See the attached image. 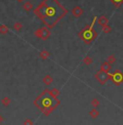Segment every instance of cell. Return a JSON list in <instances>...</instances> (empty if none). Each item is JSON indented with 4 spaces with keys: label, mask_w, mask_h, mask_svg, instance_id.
Returning a JSON list of instances; mask_svg holds the SVG:
<instances>
[{
    "label": "cell",
    "mask_w": 123,
    "mask_h": 125,
    "mask_svg": "<svg viewBox=\"0 0 123 125\" xmlns=\"http://www.w3.org/2000/svg\"><path fill=\"white\" fill-rule=\"evenodd\" d=\"M72 14H73L74 18H79V16H82V15L84 14V10H83V8H81L79 6L74 7V8L72 9Z\"/></svg>",
    "instance_id": "obj_7"
},
{
    "label": "cell",
    "mask_w": 123,
    "mask_h": 125,
    "mask_svg": "<svg viewBox=\"0 0 123 125\" xmlns=\"http://www.w3.org/2000/svg\"><path fill=\"white\" fill-rule=\"evenodd\" d=\"M34 34H35V36L37 38H39V39L47 40L48 38L50 37V35H51V31H50V28H48L47 26H43V27L36 30Z\"/></svg>",
    "instance_id": "obj_4"
},
{
    "label": "cell",
    "mask_w": 123,
    "mask_h": 125,
    "mask_svg": "<svg viewBox=\"0 0 123 125\" xmlns=\"http://www.w3.org/2000/svg\"><path fill=\"white\" fill-rule=\"evenodd\" d=\"M43 82H44V84L46 86H50L52 83H54V78H52L50 75H45L44 78H43Z\"/></svg>",
    "instance_id": "obj_13"
},
{
    "label": "cell",
    "mask_w": 123,
    "mask_h": 125,
    "mask_svg": "<svg viewBox=\"0 0 123 125\" xmlns=\"http://www.w3.org/2000/svg\"><path fill=\"white\" fill-rule=\"evenodd\" d=\"M111 69H112L111 68V64H109L107 61L102 62V63H101V65H100V71L106 72V73H110Z\"/></svg>",
    "instance_id": "obj_9"
},
{
    "label": "cell",
    "mask_w": 123,
    "mask_h": 125,
    "mask_svg": "<svg viewBox=\"0 0 123 125\" xmlns=\"http://www.w3.org/2000/svg\"><path fill=\"white\" fill-rule=\"evenodd\" d=\"M99 104H100V101L97 99V98H94V99L90 101V105L93 108H98L99 107Z\"/></svg>",
    "instance_id": "obj_21"
},
{
    "label": "cell",
    "mask_w": 123,
    "mask_h": 125,
    "mask_svg": "<svg viewBox=\"0 0 123 125\" xmlns=\"http://www.w3.org/2000/svg\"><path fill=\"white\" fill-rule=\"evenodd\" d=\"M109 80L112 82L114 85L119 86L123 83V73L120 70H117L113 73H109Z\"/></svg>",
    "instance_id": "obj_5"
},
{
    "label": "cell",
    "mask_w": 123,
    "mask_h": 125,
    "mask_svg": "<svg viewBox=\"0 0 123 125\" xmlns=\"http://www.w3.org/2000/svg\"><path fill=\"white\" fill-rule=\"evenodd\" d=\"M3 121H4L3 116H2V115H1V114H0V124H1V123H2V122H3Z\"/></svg>",
    "instance_id": "obj_24"
},
{
    "label": "cell",
    "mask_w": 123,
    "mask_h": 125,
    "mask_svg": "<svg viewBox=\"0 0 123 125\" xmlns=\"http://www.w3.org/2000/svg\"><path fill=\"white\" fill-rule=\"evenodd\" d=\"M16 1H18V2H24L25 0H16Z\"/></svg>",
    "instance_id": "obj_25"
},
{
    "label": "cell",
    "mask_w": 123,
    "mask_h": 125,
    "mask_svg": "<svg viewBox=\"0 0 123 125\" xmlns=\"http://www.w3.org/2000/svg\"><path fill=\"white\" fill-rule=\"evenodd\" d=\"M23 9L25 12H30L34 10V7H33V3L31 1H24L23 3Z\"/></svg>",
    "instance_id": "obj_11"
},
{
    "label": "cell",
    "mask_w": 123,
    "mask_h": 125,
    "mask_svg": "<svg viewBox=\"0 0 123 125\" xmlns=\"http://www.w3.org/2000/svg\"><path fill=\"white\" fill-rule=\"evenodd\" d=\"M97 21V16H94L93 21L89 25H86L81 32H78V37L79 39H82L86 45H89L96 38L98 37V33L94 30V26H95V23Z\"/></svg>",
    "instance_id": "obj_3"
},
{
    "label": "cell",
    "mask_w": 123,
    "mask_h": 125,
    "mask_svg": "<svg viewBox=\"0 0 123 125\" xmlns=\"http://www.w3.org/2000/svg\"><path fill=\"white\" fill-rule=\"evenodd\" d=\"M110 2L115 7V8H120L123 4V0H109Z\"/></svg>",
    "instance_id": "obj_17"
},
{
    "label": "cell",
    "mask_w": 123,
    "mask_h": 125,
    "mask_svg": "<svg viewBox=\"0 0 123 125\" xmlns=\"http://www.w3.org/2000/svg\"><path fill=\"white\" fill-rule=\"evenodd\" d=\"M23 125H34V122L31 119H26L25 121L23 122Z\"/></svg>",
    "instance_id": "obj_23"
},
{
    "label": "cell",
    "mask_w": 123,
    "mask_h": 125,
    "mask_svg": "<svg viewBox=\"0 0 123 125\" xmlns=\"http://www.w3.org/2000/svg\"><path fill=\"white\" fill-rule=\"evenodd\" d=\"M108 22H109V18L106 16V15H100L99 19H98V24H99L101 27L105 26V25H107Z\"/></svg>",
    "instance_id": "obj_10"
},
{
    "label": "cell",
    "mask_w": 123,
    "mask_h": 125,
    "mask_svg": "<svg viewBox=\"0 0 123 125\" xmlns=\"http://www.w3.org/2000/svg\"><path fill=\"white\" fill-rule=\"evenodd\" d=\"M34 104L44 113L46 116L50 115L54 112V110H56V108L60 104L59 99H54L52 97H50V95L48 94V89H45L34 100Z\"/></svg>",
    "instance_id": "obj_2"
},
{
    "label": "cell",
    "mask_w": 123,
    "mask_h": 125,
    "mask_svg": "<svg viewBox=\"0 0 123 125\" xmlns=\"http://www.w3.org/2000/svg\"><path fill=\"white\" fill-rule=\"evenodd\" d=\"M83 63L86 64V65H90V64L93 63V59H91V57L86 56L85 58H84V60H83Z\"/></svg>",
    "instance_id": "obj_20"
},
{
    "label": "cell",
    "mask_w": 123,
    "mask_h": 125,
    "mask_svg": "<svg viewBox=\"0 0 123 125\" xmlns=\"http://www.w3.org/2000/svg\"><path fill=\"white\" fill-rule=\"evenodd\" d=\"M48 94L50 95V97H52L54 99H59V95H60V90L58 88H51V89H48Z\"/></svg>",
    "instance_id": "obj_8"
},
{
    "label": "cell",
    "mask_w": 123,
    "mask_h": 125,
    "mask_svg": "<svg viewBox=\"0 0 123 125\" xmlns=\"http://www.w3.org/2000/svg\"><path fill=\"white\" fill-rule=\"evenodd\" d=\"M1 103L4 105V107H9L11 103V99L10 97H8V96H4V97L1 98Z\"/></svg>",
    "instance_id": "obj_14"
},
{
    "label": "cell",
    "mask_w": 123,
    "mask_h": 125,
    "mask_svg": "<svg viewBox=\"0 0 123 125\" xmlns=\"http://www.w3.org/2000/svg\"><path fill=\"white\" fill-rule=\"evenodd\" d=\"M39 57L42 58L43 60H48L51 57V53H50L48 50H42V51L39 52Z\"/></svg>",
    "instance_id": "obj_12"
},
{
    "label": "cell",
    "mask_w": 123,
    "mask_h": 125,
    "mask_svg": "<svg viewBox=\"0 0 123 125\" xmlns=\"http://www.w3.org/2000/svg\"><path fill=\"white\" fill-rule=\"evenodd\" d=\"M9 33V27L7 25H0V34L7 35Z\"/></svg>",
    "instance_id": "obj_16"
},
{
    "label": "cell",
    "mask_w": 123,
    "mask_h": 125,
    "mask_svg": "<svg viewBox=\"0 0 123 125\" xmlns=\"http://www.w3.org/2000/svg\"><path fill=\"white\" fill-rule=\"evenodd\" d=\"M89 115L91 119H97L98 115H99V111L97 110V108H93L89 111Z\"/></svg>",
    "instance_id": "obj_15"
},
{
    "label": "cell",
    "mask_w": 123,
    "mask_h": 125,
    "mask_svg": "<svg viewBox=\"0 0 123 125\" xmlns=\"http://www.w3.org/2000/svg\"><path fill=\"white\" fill-rule=\"evenodd\" d=\"M33 11L45 26L50 30H52L69 13V10L59 0H43Z\"/></svg>",
    "instance_id": "obj_1"
},
{
    "label": "cell",
    "mask_w": 123,
    "mask_h": 125,
    "mask_svg": "<svg viewBox=\"0 0 123 125\" xmlns=\"http://www.w3.org/2000/svg\"><path fill=\"white\" fill-rule=\"evenodd\" d=\"M106 61H107L109 64H113V63H115V61H117V58L113 56V54H110V56L107 58V60H106Z\"/></svg>",
    "instance_id": "obj_22"
},
{
    "label": "cell",
    "mask_w": 123,
    "mask_h": 125,
    "mask_svg": "<svg viewBox=\"0 0 123 125\" xmlns=\"http://www.w3.org/2000/svg\"><path fill=\"white\" fill-rule=\"evenodd\" d=\"M111 31H112V28H111V26H110L109 24L102 26V33L103 34H109V33H111Z\"/></svg>",
    "instance_id": "obj_19"
},
{
    "label": "cell",
    "mask_w": 123,
    "mask_h": 125,
    "mask_svg": "<svg viewBox=\"0 0 123 125\" xmlns=\"http://www.w3.org/2000/svg\"><path fill=\"white\" fill-rule=\"evenodd\" d=\"M95 78L98 83L101 84V85H106V84L110 81L109 80V73L102 72V71H100V70L95 74Z\"/></svg>",
    "instance_id": "obj_6"
},
{
    "label": "cell",
    "mask_w": 123,
    "mask_h": 125,
    "mask_svg": "<svg viewBox=\"0 0 123 125\" xmlns=\"http://www.w3.org/2000/svg\"><path fill=\"white\" fill-rule=\"evenodd\" d=\"M13 27H14V30H15V32H20V31H22V28H23V24L21 22H15L13 25Z\"/></svg>",
    "instance_id": "obj_18"
}]
</instances>
